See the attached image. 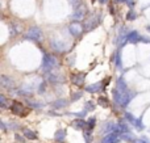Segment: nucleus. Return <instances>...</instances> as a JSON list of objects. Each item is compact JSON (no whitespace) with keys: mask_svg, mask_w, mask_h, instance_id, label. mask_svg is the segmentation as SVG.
<instances>
[{"mask_svg":"<svg viewBox=\"0 0 150 143\" xmlns=\"http://www.w3.org/2000/svg\"><path fill=\"white\" fill-rule=\"evenodd\" d=\"M58 67V59L53 54L44 51V57H42V63H41V70L45 74L53 71L54 68Z\"/></svg>","mask_w":150,"mask_h":143,"instance_id":"obj_1","label":"nucleus"},{"mask_svg":"<svg viewBox=\"0 0 150 143\" xmlns=\"http://www.w3.org/2000/svg\"><path fill=\"white\" fill-rule=\"evenodd\" d=\"M140 42H144V43H150V38H146V37L141 36L137 30H132L128 33V36L125 37L124 42H122L121 47L125 46L127 43H140Z\"/></svg>","mask_w":150,"mask_h":143,"instance_id":"obj_2","label":"nucleus"},{"mask_svg":"<svg viewBox=\"0 0 150 143\" xmlns=\"http://www.w3.org/2000/svg\"><path fill=\"white\" fill-rule=\"evenodd\" d=\"M25 39L28 41H33V42H41L44 39V34H42V30L41 28L38 26H30L28 29V32L25 33Z\"/></svg>","mask_w":150,"mask_h":143,"instance_id":"obj_3","label":"nucleus"},{"mask_svg":"<svg viewBox=\"0 0 150 143\" xmlns=\"http://www.w3.org/2000/svg\"><path fill=\"white\" fill-rule=\"evenodd\" d=\"M109 80H111V78H107V79H104V80H101V81H98V83L91 84V86H86L84 91L87 92V93H101V92H104L105 87L108 86Z\"/></svg>","mask_w":150,"mask_h":143,"instance_id":"obj_4","label":"nucleus"},{"mask_svg":"<svg viewBox=\"0 0 150 143\" xmlns=\"http://www.w3.org/2000/svg\"><path fill=\"white\" fill-rule=\"evenodd\" d=\"M100 21H101V16L100 15H92V16H90L88 18H86L84 25H83L84 32H91L92 29H95L96 26L100 24Z\"/></svg>","mask_w":150,"mask_h":143,"instance_id":"obj_5","label":"nucleus"},{"mask_svg":"<svg viewBox=\"0 0 150 143\" xmlns=\"http://www.w3.org/2000/svg\"><path fill=\"white\" fill-rule=\"evenodd\" d=\"M45 80H46L47 83L53 84V86H58V84H62L63 83V78H62V76L58 75L57 72H53V71L45 74Z\"/></svg>","mask_w":150,"mask_h":143,"instance_id":"obj_6","label":"nucleus"},{"mask_svg":"<svg viewBox=\"0 0 150 143\" xmlns=\"http://www.w3.org/2000/svg\"><path fill=\"white\" fill-rule=\"evenodd\" d=\"M84 32V28H83V25L80 22H76V21H73V22L69 25V33L71 34L73 37H79L82 36V33Z\"/></svg>","mask_w":150,"mask_h":143,"instance_id":"obj_7","label":"nucleus"},{"mask_svg":"<svg viewBox=\"0 0 150 143\" xmlns=\"http://www.w3.org/2000/svg\"><path fill=\"white\" fill-rule=\"evenodd\" d=\"M86 13H87V8H86V5H84V4H80L79 7L74 8L73 21H76V22H79V21L84 20Z\"/></svg>","mask_w":150,"mask_h":143,"instance_id":"obj_8","label":"nucleus"},{"mask_svg":"<svg viewBox=\"0 0 150 143\" xmlns=\"http://www.w3.org/2000/svg\"><path fill=\"white\" fill-rule=\"evenodd\" d=\"M50 46L57 53H65V51H67V49H69V45L66 43L65 41H59V39H52V41H50Z\"/></svg>","mask_w":150,"mask_h":143,"instance_id":"obj_9","label":"nucleus"},{"mask_svg":"<svg viewBox=\"0 0 150 143\" xmlns=\"http://www.w3.org/2000/svg\"><path fill=\"white\" fill-rule=\"evenodd\" d=\"M121 133L120 131H113V133H108L103 137L101 139V143H120L121 142V138H120Z\"/></svg>","mask_w":150,"mask_h":143,"instance_id":"obj_10","label":"nucleus"},{"mask_svg":"<svg viewBox=\"0 0 150 143\" xmlns=\"http://www.w3.org/2000/svg\"><path fill=\"white\" fill-rule=\"evenodd\" d=\"M11 112L15 116H20V117H25L26 112L24 110V105L20 101H12L11 104Z\"/></svg>","mask_w":150,"mask_h":143,"instance_id":"obj_11","label":"nucleus"},{"mask_svg":"<svg viewBox=\"0 0 150 143\" xmlns=\"http://www.w3.org/2000/svg\"><path fill=\"white\" fill-rule=\"evenodd\" d=\"M86 81V74L84 72H76L71 74V83L76 87H84Z\"/></svg>","mask_w":150,"mask_h":143,"instance_id":"obj_12","label":"nucleus"},{"mask_svg":"<svg viewBox=\"0 0 150 143\" xmlns=\"http://www.w3.org/2000/svg\"><path fill=\"white\" fill-rule=\"evenodd\" d=\"M0 86L5 89H12L15 88V80L7 75H1L0 76Z\"/></svg>","mask_w":150,"mask_h":143,"instance_id":"obj_13","label":"nucleus"},{"mask_svg":"<svg viewBox=\"0 0 150 143\" xmlns=\"http://www.w3.org/2000/svg\"><path fill=\"white\" fill-rule=\"evenodd\" d=\"M69 105H70V101H69L67 99H58V100H55V101L52 102V108L55 110L65 109V108H67Z\"/></svg>","mask_w":150,"mask_h":143,"instance_id":"obj_14","label":"nucleus"},{"mask_svg":"<svg viewBox=\"0 0 150 143\" xmlns=\"http://www.w3.org/2000/svg\"><path fill=\"white\" fill-rule=\"evenodd\" d=\"M71 126L78 129V130H87V121L84 118H76V120L73 121Z\"/></svg>","mask_w":150,"mask_h":143,"instance_id":"obj_15","label":"nucleus"},{"mask_svg":"<svg viewBox=\"0 0 150 143\" xmlns=\"http://www.w3.org/2000/svg\"><path fill=\"white\" fill-rule=\"evenodd\" d=\"M21 131H23V135L25 137L26 139H29V141H37V139H38L37 133H36V131H33V130H30V129L23 128V129H21Z\"/></svg>","mask_w":150,"mask_h":143,"instance_id":"obj_16","label":"nucleus"},{"mask_svg":"<svg viewBox=\"0 0 150 143\" xmlns=\"http://www.w3.org/2000/svg\"><path fill=\"white\" fill-rule=\"evenodd\" d=\"M53 139H54V142H57V143H63L66 139V130L58 129V130L54 133V135H53Z\"/></svg>","mask_w":150,"mask_h":143,"instance_id":"obj_17","label":"nucleus"},{"mask_svg":"<svg viewBox=\"0 0 150 143\" xmlns=\"http://www.w3.org/2000/svg\"><path fill=\"white\" fill-rule=\"evenodd\" d=\"M25 102H28L29 108L36 109V110H40L45 107V104H42V102H40V101H36V100H33V99H29V97H25Z\"/></svg>","mask_w":150,"mask_h":143,"instance_id":"obj_18","label":"nucleus"},{"mask_svg":"<svg viewBox=\"0 0 150 143\" xmlns=\"http://www.w3.org/2000/svg\"><path fill=\"white\" fill-rule=\"evenodd\" d=\"M117 125H119V130L121 131V133H129V131H130V123L128 122L125 118H121V120H119Z\"/></svg>","mask_w":150,"mask_h":143,"instance_id":"obj_19","label":"nucleus"},{"mask_svg":"<svg viewBox=\"0 0 150 143\" xmlns=\"http://www.w3.org/2000/svg\"><path fill=\"white\" fill-rule=\"evenodd\" d=\"M113 64L117 70H122V60H121V51L116 50V53L113 54Z\"/></svg>","mask_w":150,"mask_h":143,"instance_id":"obj_20","label":"nucleus"},{"mask_svg":"<svg viewBox=\"0 0 150 143\" xmlns=\"http://www.w3.org/2000/svg\"><path fill=\"white\" fill-rule=\"evenodd\" d=\"M17 95H20V96L29 97V96H32V95H33V89H32L30 87H28V86H23L17 91Z\"/></svg>","mask_w":150,"mask_h":143,"instance_id":"obj_21","label":"nucleus"},{"mask_svg":"<svg viewBox=\"0 0 150 143\" xmlns=\"http://www.w3.org/2000/svg\"><path fill=\"white\" fill-rule=\"evenodd\" d=\"M142 117H144V116L141 114L140 117H138L137 120H136L134 125H133V128H134L137 131H142V130H145V125H144V122H142Z\"/></svg>","mask_w":150,"mask_h":143,"instance_id":"obj_22","label":"nucleus"},{"mask_svg":"<svg viewBox=\"0 0 150 143\" xmlns=\"http://www.w3.org/2000/svg\"><path fill=\"white\" fill-rule=\"evenodd\" d=\"M120 138H121V141H125V142H129L132 143L134 141V135H133L132 131H129V133H121V135H120Z\"/></svg>","mask_w":150,"mask_h":143,"instance_id":"obj_23","label":"nucleus"},{"mask_svg":"<svg viewBox=\"0 0 150 143\" xmlns=\"http://www.w3.org/2000/svg\"><path fill=\"white\" fill-rule=\"evenodd\" d=\"M11 30H12L11 32V36L15 37L21 33V26L18 25V24H12V25H11Z\"/></svg>","mask_w":150,"mask_h":143,"instance_id":"obj_24","label":"nucleus"},{"mask_svg":"<svg viewBox=\"0 0 150 143\" xmlns=\"http://www.w3.org/2000/svg\"><path fill=\"white\" fill-rule=\"evenodd\" d=\"M83 138H84L86 143H92V131L91 130H83Z\"/></svg>","mask_w":150,"mask_h":143,"instance_id":"obj_25","label":"nucleus"},{"mask_svg":"<svg viewBox=\"0 0 150 143\" xmlns=\"http://www.w3.org/2000/svg\"><path fill=\"white\" fill-rule=\"evenodd\" d=\"M124 118H125V120L128 121V122L130 123V125H134L136 120H137V118H136L134 116H133V114H132V113H130V112H125V113H124Z\"/></svg>","mask_w":150,"mask_h":143,"instance_id":"obj_26","label":"nucleus"},{"mask_svg":"<svg viewBox=\"0 0 150 143\" xmlns=\"http://www.w3.org/2000/svg\"><path fill=\"white\" fill-rule=\"evenodd\" d=\"M95 125H96V118L95 117H90L87 120V130H91L92 131L95 129Z\"/></svg>","mask_w":150,"mask_h":143,"instance_id":"obj_27","label":"nucleus"},{"mask_svg":"<svg viewBox=\"0 0 150 143\" xmlns=\"http://www.w3.org/2000/svg\"><path fill=\"white\" fill-rule=\"evenodd\" d=\"M87 110L86 109H83L82 112H76V113H67V116H74V117H76V118H86L87 117Z\"/></svg>","mask_w":150,"mask_h":143,"instance_id":"obj_28","label":"nucleus"},{"mask_svg":"<svg viewBox=\"0 0 150 143\" xmlns=\"http://www.w3.org/2000/svg\"><path fill=\"white\" fill-rule=\"evenodd\" d=\"M98 104L101 105V107H104V108H107V107H109V100L104 96H100L98 99Z\"/></svg>","mask_w":150,"mask_h":143,"instance_id":"obj_29","label":"nucleus"},{"mask_svg":"<svg viewBox=\"0 0 150 143\" xmlns=\"http://www.w3.org/2000/svg\"><path fill=\"white\" fill-rule=\"evenodd\" d=\"M136 18H137V13H136L133 9H129V12L127 13V20L133 21V20H136Z\"/></svg>","mask_w":150,"mask_h":143,"instance_id":"obj_30","label":"nucleus"},{"mask_svg":"<svg viewBox=\"0 0 150 143\" xmlns=\"http://www.w3.org/2000/svg\"><path fill=\"white\" fill-rule=\"evenodd\" d=\"M83 109H86L87 112H93V110H95V104L91 101H87L84 104V108H83Z\"/></svg>","mask_w":150,"mask_h":143,"instance_id":"obj_31","label":"nucleus"},{"mask_svg":"<svg viewBox=\"0 0 150 143\" xmlns=\"http://www.w3.org/2000/svg\"><path fill=\"white\" fill-rule=\"evenodd\" d=\"M0 108H1V109H7V108H8L7 99H5L4 95H0Z\"/></svg>","mask_w":150,"mask_h":143,"instance_id":"obj_32","label":"nucleus"},{"mask_svg":"<svg viewBox=\"0 0 150 143\" xmlns=\"http://www.w3.org/2000/svg\"><path fill=\"white\" fill-rule=\"evenodd\" d=\"M83 96V92H73L71 93V101H76V100L82 99Z\"/></svg>","mask_w":150,"mask_h":143,"instance_id":"obj_33","label":"nucleus"},{"mask_svg":"<svg viewBox=\"0 0 150 143\" xmlns=\"http://www.w3.org/2000/svg\"><path fill=\"white\" fill-rule=\"evenodd\" d=\"M8 129L9 130H13V131H17V130H20V126H18V123H16V122H8Z\"/></svg>","mask_w":150,"mask_h":143,"instance_id":"obj_34","label":"nucleus"},{"mask_svg":"<svg viewBox=\"0 0 150 143\" xmlns=\"http://www.w3.org/2000/svg\"><path fill=\"white\" fill-rule=\"evenodd\" d=\"M46 83H47V81H41V83H40V86H38V89H37L40 95H42V93H44L45 91H46Z\"/></svg>","mask_w":150,"mask_h":143,"instance_id":"obj_35","label":"nucleus"},{"mask_svg":"<svg viewBox=\"0 0 150 143\" xmlns=\"http://www.w3.org/2000/svg\"><path fill=\"white\" fill-rule=\"evenodd\" d=\"M115 1H116V3H127V4L129 5L130 9H132L133 5H134V1H133V0H115Z\"/></svg>","mask_w":150,"mask_h":143,"instance_id":"obj_36","label":"nucleus"},{"mask_svg":"<svg viewBox=\"0 0 150 143\" xmlns=\"http://www.w3.org/2000/svg\"><path fill=\"white\" fill-rule=\"evenodd\" d=\"M15 139H16V141H17L18 143H24V142H25V137H24V135H20V134H16V135H15Z\"/></svg>","mask_w":150,"mask_h":143,"instance_id":"obj_37","label":"nucleus"},{"mask_svg":"<svg viewBox=\"0 0 150 143\" xmlns=\"http://www.w3.org/2000/svg\"><path fill=\"white\" fill-rule=\"evenodd\" d=\"M70 1V4L73 5L74 8H76V7H79L80 4H82V0H69Z\"/></svg>","mask_w":150,"mask_h":143,"instance_id":"obj_38","label":"nucleus"},{"mask_svg":"<svg viewBox=\"0 0 150 143\" xmlns=\"http://www.w3.org/2000/svg\"><path fill=\"white\" fill-rule=\"evenodd\" d=\"M0 128H1V130H3V131H7V130H8V126L5 125L4 121H0Z\"/></svg>","mask_w":150,"mask_h":143,"instance_id":"obj_39","label":"nucleus"},{"mask_svg":"<svg viewBox=\"0 0 150 143\" xmlns=\"http://www.w3.org/2000/svg\"><path fill=\"white\" fill-rule=\"evenodd\" d=\"M132 143H146V142L144 141L142 138H136V139H134V141H133Z\"/></svg>","mask_w":150,"mask_h":143,"instance_id":"obj_40","label":"nucleus"},{"mask_svg":"<svg viewBox=\"0 0 150 143\" xmlns=\"http://www.w3.org/2000/svg\"><path fill=\"white\" fill-rule=\"evenodd\" d=\"M141 138H142V139H144V141H145L146 143H150V139L148 138V137H145V135H142V137H141Z\"/></svg>","mask_w":150,"mask_h":143,"instance_id":"obj_41","label":"nucleus"},{"mask_svg":"<svg viewBox=\"0 0 150 143\" xmlns=\"http://www.w3.org/2000/svg\"><path fill=\"white\" fill-rule=\"evenodd\" d=\"M146 30H148V32H150V25L148 26V28H146Z\"/></svg>","mask_w":150,"mask_h":143,"instance_id":"obj_42","label":"nucleus"},{"mask_svg":"<svg viewBox=\"0 0 150 143\" xmlns=\"http://www.w3.org/2000/svg\"><path fill=\"white\" fill-rule=\"evenodd\" d=\"M107 1H108V0H107Z\"/></svg>","mask_w":150,"mask_h":143,"instance_id":"obj_43","label":"nucleus"}]
</instances>
